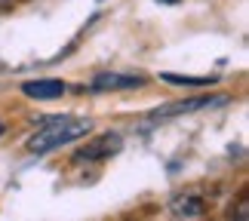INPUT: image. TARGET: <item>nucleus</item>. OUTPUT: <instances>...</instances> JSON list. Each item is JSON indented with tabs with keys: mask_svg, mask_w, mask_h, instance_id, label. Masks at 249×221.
I'll list each match as a JSON object with an SVG mask.
<instances>
[{
	"mask_svg": "<svg viewBox=\"0 0 249 221\" xmlns=\"http://www.w3.org/2000/svg\"><path fill=\"white\" fill-rule=\"evenodd\" d=\"M218 104H228V95H194V99H181V102H169L163 108H157L151 114V120H172V117H185V114H197V111H209L218 108Z\"/></svg>",
	"mask_w": 249,
	"mask_h": 221,
	"instance_id": "nucleus-2",
	"label": "nucleus"
},
{
	"mask_svg": "<svg viewBox=\"0 0 249 221\" xmlns=\"http://www.w3.org/2000/svg\"><path fill=\"white\" fill-rule=\"evenodd\" d=\"M120 151H123V136L111 129V132H102V136H92L83 148H77L74 160L77 163H102V160H111Z\"/></svg>",
	"mask_w": 249,
	"mask_h": 221,
	"instance_id": "nucleus-3",
	"label": "nucleus"
},
{
	"mask_svg": "<svg viewBox=\"0 0 249 221\" xmlns=\"http://www.w3.org/2000/svg\"><path fill=\"white\" fill-rule=\"evenodd\" d=\"M203 209H206V203L200 194H181L169 203V215L172 218H200Z\"/></svg>",
	"mask_w": 249,
	"mask_h": 221,
	"instance_id": "nucleus-6",
	"label": "nucleus"
},
{
	"mask_svg": "<svg viewBox=\"0 0 249 221\" xmlns=\"http://www.w3.org/2000/svg\"><path fill=\"white\" fill-rule=\"evenodd\" d=\"M145 86V77L142 74H120V71H105V74H95L89 89L92 92H117V89H139Z\"/></svg>",
	"mask_w": 249,
	"mask_h": 221,
	"instance_id": "nucleus-4",
	"label": "nucleus"
},
{
	"mask_svg": "<svg viewBox=\"0 0 249 221\" xmlns=\"http://www.w3.org/2000/svg\"><path fill=\"white\" fill-rule=\"evenodd\" d=\"M89 129H92V123L86 117H53V120L40 123V129L25 141V148L31 153H50V151H59L65 145H74Z\"/></svg>",
	"mask_w": 249,
	"mask_h": 221,
	"instance_id": "nucleus-1",
	"label": "nucleus"
},
{
	"mask_svg": "<svg viewBox=\"0 0 249 221\" xmlns=\"http://www.w3.org/2000/svg\"><path fill=\"white\" fill-rule=\"evenodd\" d=\"M166 83H178V86H209L213 77H181V74H160Z\"/></svg>",
	"mask_w": 249,
	"mask_h": 221,
	"instance_id": "nucleus-7",
	"label": "nucleus"
},
{
	"mask_svg": "<svg viewBox=\"0 0 249 221\" xmlns=\"http://www.w3.org/2000/svg\"><path fill=\"white\" fill-rule=\"evenodd\" d=\"M3 129H6V126H3V120H0V136H3Z\"/></svg>",
	"mask_w": 249,
	"mask_h": 221,
	"instance_id": "nucleus-8",
	"label": "nucleus"
},
{
	"mask_svg": "<svg viewBox=\"0 0 249 221\" xmlns=\"http://www.w3.org/2000/svg\"><path fill=\"white\" fill-rule=\"evenodd\" d=\"M166 3H176V0H166Z\"/></svg>",
	"mask_w": 249,
	"mask_h": 221,
	"instance_id": "nucleus-9",
	"label": "nucleus"
},
{
	"mask_svg": "<svg viewBox=\"0 0 249 221\" xmlns=\"http://www.w3.org/2000/svg\"><path fill=\"white\" fill-rule=\"evenodd\" d=\"M22 92L37 102H53V99H62L68 92V86H65V80H55V77H40V80L22 83Z\"/></svg>",
	"mask_w": 249,
	"mask_h": 221,
	"instance_id": "nucleus-5",
	"label": "nucleus"
}]
</instances>
